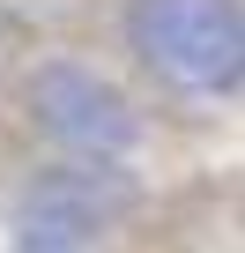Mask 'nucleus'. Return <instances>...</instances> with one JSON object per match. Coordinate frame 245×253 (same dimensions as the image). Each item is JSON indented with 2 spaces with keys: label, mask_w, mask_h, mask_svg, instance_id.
Masks as SVG:
<instances>
[{
  "label": "nucleus",
  "mask_w": 245,
  "mask_h": 253,
  "mask_svg": "<svg viewBox=\"0 0 245 253\" xmlns=\"http://www.w3.org/2000/svg\"><path fill=\"white\" fill-rule=\"evenodd\" d=\"M119 38L178 97H238V82H245V8L238 0H127Z\"/></svg>",
  "instance_id": "f257e3e1"
},
{
  "label": "nucleus",
  "mask_w": 245,
  "mask_h": 253,
  "mask_svg": "<svg viewBox=\"0 0 245 253\" xmlns=\"http://www.w3.org/2000/svg\"><path fill=\"white\" fill-rule=\"evenodd\" d=\"M141 201V179L127 164L60 157L37 164L8 209V253H89L104 231H119Z\"/></svg>",
  "instance_id": "f03ea898"
},
{
  "label": "nucleus",
  "mask_w": 245,
  "mask_h": 253,
  "mask_svg": "<svg viewBox=\"0 0 245 253\" xmlns=\"http://www.w3.org/2000/svg\"><path fill=\"white\" fill-rule=\"evenodd\" d=\"M30 126L60 149V157H89V164H127V149L141 142V112L111 75L82 67V60H37L23 82Z\"/></svg>",
  "instance_id": "7ed1b4c3"
}]
</instances>
